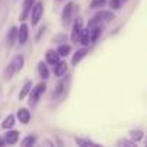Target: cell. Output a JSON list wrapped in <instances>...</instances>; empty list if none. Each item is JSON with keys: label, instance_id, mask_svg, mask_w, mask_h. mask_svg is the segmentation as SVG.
<instances>
[{"label": "cell", "instance_id": "6", "mask_svg": "<svg viewBox=\"0 0 147 147\" xmlns=\"http://www.w3.org/2000/svg\"><path fill=\"white\" fill-rule=\"evenodd\" d=\"M28 38H29V28H28L26 23H22L20 28L18 29V40H19L20 45H25Z\"/></svg>", "mask_w": 147, "mask_h": 147}, {"label": "cell", "instance_id": "18", "mask_svg": "<svg viewBox=\"0 0 147 147\" xmlns=\"http://www.w3.org/2000/svg\"><path fill=\"white\" fill-rule=\"evenodd\" d=\"M30 90H32V81H28V82L23 85V88H22V91H20V94H19V100H25V98L29 95Z\"/></svg>", "mask_w": 147, "mask_h": 147}, {"label": "cell", "instance_id": "25", "mask_svg": "<svg viewBox=\"0 0 147 147\" xmlns=\"http://www.w3.org/2000/svg\"><path fill=\"white\" fill-rule=\"evenodd\" d=\"M110 7L114 10H118L121 7V0H110Z\"/></svg>", "mask_w": 147, "mask_h": 147}, {"label": "cell", "instance_id": "22", "mask_svg": "<svg viewBox=\"0 0 147 147\" xmlns=\"http://www.w3.org/2000/svg\"><path fill=\"white\" fill-rule=\"evenodd\" d=\"M130 137L133 138V141H140L143 138V131L141 130H131L130 131Z\"/></svg>", "mask_w": 147, "mask_h": 147}, {"label": "cell", "instance_id": "13", "mask_svg": "<svg viewBox=\"0 0 147 147\" xmlns=\"http://www.w3.org/2000/svg\"><path fill=\"white\" fill-rule=\"evenodd\" d=\"M18 120L22 123V124H28L30 121V111L28 108H20L18 111Z\"/></svg>", "mask_w": 147, "mask_h": 147}, {"label": "cell", "instance_id": "27", "mask_svg": "<svg viewBox=\"0 0 147 147\" xmlns=\"http://www.w3.org/2000/svg\"><path fill=\"white\" fill-rule=\"evenodd\" d=\"M5 144H6V140L3 137H0V146H5Z\"/></svg>", "mask_w": 147, "mask_h": 147}, {"label": "cell", "instance_id": "14", "mask_svg": "<svg viewBox=\"0 0 147 147\" xmlns=\"http://www.w3.org/2000/svg\"><path fill=\"white\" fill-rule=\"evenodd\" d=\"M38 72H39V77L42 80H48L49 78V69H48L45 62H39L38 63Z\"/></svg>", "mask_w": 147, "mask_h": 147}, {"label": "cell", "instance_id": "4", "mask_svg": "<svg viewBox=\"0 0 147 147\" xmlns=\"http://www.w3.org/2000/svg\"><path fill=\"white\" fill-rule=\"evenodd\" d=\"M43 15V2H36L32 7V12H30V20H32V25L36 26L40 20Z\"/></svg>", "mask_w": 147, "mask_h": 147}, {"label": "cell", "instance_id": "17", "mask_svg": "<svg viewBox=\"0 0 147 147\" xmlns=\"http://www.w3.org/2000/svg\"><path fill=\"white\" fill-rule=\"evenodd\" d=\"M16 39H18V28H12L10 32H9V35H7V46L12 48Z\"/></svg>", "mask_w": 147, "mask_h": 147}, {"label": "cell", "instance_id": "5", "mask_svg": "<svg viewBox=\"0 0 147 147\" xmlns=\"http://www.w3.org/2000/svg\"><path fill=\"white\" fill-rule=\"evenodd\" d=\"M72 13H74V3L69 2V3H66V6L63 7V12H62V23L63 25H68L71 22Z\"/></svg>", "mask_w": 147, "mask_h": 147}, {"label": "cell", "instance_id": "2", "mask_svg": "<svg viewBox=\"0 0 147 147\" xmlns=\"http://www.w3.org/2000/svg\"><path fill=\"white\" fill-rule=\"evenodd\" d=\"M46 91V84L45 82H40L38 84L36 87H32L30 92H29V107L35 108L40 100V95Z\"/></svg>", "mask_w": 147, "mask_h": 147}, {"label": "cell", "instance_id": "8", "mask_svg": "<svg viewBox=\"0 0 147 147\" xmlns=\"http://www.w3.org/2000/svg\"><path fill=\"white\" fill-rule=\"evenodd\" d=\"M59 61H61V55L58 53V51H55V49L46 51V62H48L49 65H55V63H58Z\"/></svg>", "mask_w": 147, "mask_h": 147}, {"label": "cell", "instance_id": "10", "mask_svg": "<svg viewBox=\"0 0 147 147\" xmlns=\"http://www.w3.org/2000/svg\"><path fill=\"white\" fill-rule=\"evenodd\" d=\"M95 19L98 22H110V20L114 19V13L113 12H108V10H100V12H97Z\"/></svg>", "mask_w": 147, "mask_h": 147}, {"label": "cell", "instance_id": "19", "mask_svg": "<svg viewBox=\"0 0 147 147\" xmlns=\"http://www.w3.org/2000/svg\"><path fill=\"white\" fill-rule=\"evenodd\" d=\"M15 125V115H7L5 120H3V123H2V128H5V130H10L12 127Z\"/></svg>", "mask_w": 147, "mask_h": 147}, {"label": "cell", "instance_id": "26", "mask_svg": "<svg viewBox=\"0 0 147 147\" xmlns=\"http://www.w3.org/2000/svg\"><path fill=\"white\" fill-rule=\"evenodd\" d=\"M117 144H118V146H134L136 141H130V140H124V138H121V140H118Z\"/></svg>", "mask_w": 147, "mask_h": 147}, {"label": "cell", "instance_id": "3", "mask_svg": "<svg viewBox=\"0 0 147 147\" xmlns=\"http://www.w3.org/2000/svg\"><path fill=\"white\" fill-rule=\"evenodd\" d=\"M84 29V20L82 18H77L75 22H74V26H72V33H71V39L74 43H77L81 38V32Z\"/></svg>", "mask_w": 147, "mask_h": 147}, {"label": "cell", "instance_id": "1", "mask_svg": "<svg viewBox=\"0 0 147 147\" xmlns=\"http://www.w3.org/2000/svg\"><path fill=\"white\" fill-rule=\"evenodd\" d=\"M23 65H25V58L22 56V55H16L9 63H7V66L5 68V80L6 81H9V80H12L18 72H20V69L23 68Z\"/></svg>", "mask_w": 147, "mask_h": 147}, {"label": "cell", "instance_id": "9", "mask_svg": "<svg viewBox=\"0 0 147 147\" xmlns=\"http://www.w3.org/2000/svg\"><path fill=\"white\" fill-rule=\"evenodd\" d=\"M35 3H36V0H25L23 2V10H22V15H20V20H25L28 18V15L32 12V7H33Z\"/></svg>", "mask_w": 147, "mask_h": 147}, {"label": "cell", "instance_id": "24", "mask_svg": "<svg viewBox=\"0 0 147 147\" xmlns=\"http://www.w3.org/2000/svg\"><path fill=\"white\" fill-rule=\"evenodd\" d=\"M105 2L107 0H92L90 6H91V9H100V7H102L105 5Z\"/></svg>", "mask_w": 147, "mask_h": 147}, {"label": "cell", "instance_id": "16", "mask_svg": "<svg viewBox=\"0 0 147 147\" xmlns=\"http://www.w3.org/2000/svg\"><path fill=\"white\" fill-rule=\"evenodd\" d=\"M65 94H66V81H62V82L58 85L56 91L53 92V97H56V98H62Z\"/></svg>", "mask_w": 147, "mask_h": 147}, {"label": "cell", "instance_id": "7", "mask_svg": "<svg viewBox=\"0 0 147 147\" xmlns=\"http://www.w3.org/2000/svg\"><path fill=\"white\" fill-rule=\"evenodd\" d=\"M66 71H68V63L65 61H59L58 63L53 65V74H55L56 77H59V78L65 75Z\"/></svg>", "mask_w": 147, "mask_h": 147}, {"label": "cell", "instance_id": "12", "mask_svg": "<svg viewBox=\"0 0 147 147\" xmlns=\"http://www.w3.org/2000/svg\"><path fill=\"white\" fill-rule=\"evenodd\" d=\"M5 140H6V144H10V146L16 144L18 140H19V131H16V130L7 131V133L5 134Z\"/></svg>", "mask_w": 147, "mask_h": 147}, {"label": "cell", "instance_id": "21", "mask_svg": "<svg viewBox=\"0 0 147 147\" xmlns=\"http://www.w3.org/2000/svg\"><path fill=\"white\" fill-rule=\"evenodd\" d=\"M75 143H77L78 146H98V144L94 143L92 140H90V138H81V137H77V138H75Z\"/></svg>", "mask_w": 147, "mask_h": 147}, {"label": "cell", "instance_id": "23", "mask_svg": "<svg viewBox=\"0 0 147 147\" xmlns=\"http://www.w3.org/2000/svg\"><path fill=\"white\" fill-rule=\"evenodd\" d=\"M69 52H71V46L69 45H61L58 48V53L61 56H66V55H69Z\"/></svg>", "mask_w": 147, "mask_h": 147}, {"label": "cell", "instance_id": "15", "mask_svg": "<svg viewBox=\"0 0 147 147\" xmlns=\"http://www.w3.org/2000/svg\"><path fill=\"white\" fill-rule=\"evenodd\" d=\"M80 42H81L84 46H88V45L91 43V33H90V28L82 29V32H81V38H80Z\"/></svg>", "mask_w": 147, "mask_h": 147}, {"label": "cell", "instance_id": "20", "mask_svg": "<svg viewBox=\"0 0 147 147\" xmlns=\"http://www.w3.org/2000/svg\"><path fill=\"white\" fill-rule=\"evenodd\" d=\"M35 143H36V137L35 136H28L20 141V146L22 147H29V146H33Z\"/></svg>", "mask_w": 147, "mask_h": 147}, {"label": "cell", "instance_id": "11", "mask_svg": "<svg viewBox=\"0 0 147 147\" xmlns=\"http://www.w3.org/2000/svg\"><path fill=\"white\" fill-rule=\"evenodd\" d=\"M87 53H88V49L87 48H82V49H78L75 53H74V56H72V65H78L85 56H87Z\"/></svg>", "mask_w": 147, "mask_h": 147}]
</instances>
